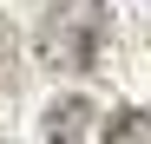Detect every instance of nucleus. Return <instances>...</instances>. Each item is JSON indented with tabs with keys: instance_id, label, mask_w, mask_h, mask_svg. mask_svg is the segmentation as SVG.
Here are the masks:
<instances>
[{
	"instance_id": "2",
	"label": "nucleus",
	"mask_w": 151,
	"mask_h": 144,
	"mask_svg": "<svg viewBox=\"0 0 151 144\" xmlns=\"http://www.w3.org/2000/svg\"><path fill=\"white\" fill-rule=\"evenodd\" d=\"M40 131L53 144H86V138H99V111H92V98H59L40 118Z\"/></svg>"
},
{
	"instance_id": "1",
	"label": "nucleus",
	"mask_w": 151,
	"mask_h": 144,
	"mask_svg": "<svg viewBox=\"0 0 151 144\" xmlns=\"http://www.w3.org/2000/svg\"><path fill=\"white\" fill-rule=\"evenodd\" d=\"M112 7L105 0H53V13L40 20V59L53 72H92L105 53Z\"/></svg>"
},
{
	"instance_id": "4",
	"label": "nucleus",
	"mask_w": 151,
	"mask_h": 144,
	"mask_svg": "<svg viewBox=\"0 0 151 144\" xmlns=\"http://www.w3.org/2000/svg\"><path fill=\"white\" fill-rule=\"evenodd\" d=\"M0 85H20V72H13V53H7V20H0Z\"/></svg>"
},
{
	"instance_id": "3",
	"label": "nucleus",
	"mask_w": 151,
	"mask_h": 144,
	"mask_svg": "<svg viewBox=\"0 0 151 144\" xmlns=\"http://www.w3.org/2000/svg\"><path fill=\"white\" fill-rule=\"evenodd\" d=\"M99 138H105V144H151V111L125 105V111H112L105 125H99Z\"/></svg>"
}]
</instances>
